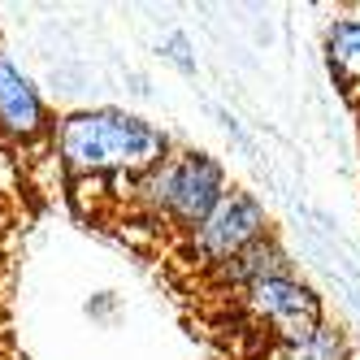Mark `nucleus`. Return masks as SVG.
I'll return each instance as SVG.
<instances>
[{
    "label": "nucleus",
    "instance_id": "obj_5",
    "mask_svg": "<svg viewBox=\"0 0 360 360\" xmlns=\"http://www.w3.org/2000/svg\"><path fill=\"white\" fill-rule=\"evenodd\" d=\"M53 131L57 126H53V117H48V105H44L39 87L0 53V139L35 143L44 135H53Z\"/></svg>",
    "mask_w": 360,
    "mask_h": 360
},
{
    "label": "nucleus",
    "instance_id": "obj_3",
    "mask_svg": "<svg viewBox=\"0 0 360 360\" xmlns=\"http://www.w3.org/2000/svg\"><path fill=\"white\" fill-rule=\"evenodd\" d=\"M265 235H269L265 204L256 200L252 191L230 187L217 209L187 235V252H191V261H200L204 269H217V265L230 261V256H239L243 248L261 243Z\"/></svg>",
    "mask_w": 360,
    "mask_h": 360
},
{
    "label": "nucleus",
    "instance_id": "obj_7",
    "mask_svg": "<svg viewBox=\"0 0 360 360\" xmlns=\"http://www.w3.org/2000/svg\"><path fill=\"white\" fill-rule=\"evenodd\" d=\"M326 48H330V65L339 70L347 83L360 87V18H334Z\"/></svg>",
    "mask_w": 360,
    "mask_h": 360
},
{
    "label": "nucleus",
    "instance_id": "obj_6",
    "mask_svg": "<svg viewBox=\"0 0 360 360\" xmlns=\"http://www.w3.org/2000/svg\"><path fill=\"white\" fill-rule=\"evenodd\" d=\"M282 274H291V252L282 248L274 235H265L261 243H252L243 248L239 256H230L226 265L209 269V278L217 282V287H230V291H252V287H261V282L269 278H282Z\"/></svg>",
    "mask_w": 360,
    "mask_h": 360
},
{
    "label": "nucleus",
    "instance_id": "obj_2",
    "mask_svg": "<svg viewBox=\"0 0 360 360\" xmlns=\"http://www.w3.org/2000/svg\"><path fill=\"white\" fill-rule=\"evenodd\" d=\"M226 191H230V183H226L221 161L200 148H174L157 169L135 178V200L152 217L169 221L183 235H191L217 209Z\"/></svg>",
    "mask_w": 360,
    "mask_h": 360
},
{
    "label": "nucleus",
    "instance_id": "obj_4",
    "mask_svg": "<svg viewBox=\"0 0 360 360\" xmlns=\"http://www.w3.org/2000/svg\"><path fill=\"white\" fill-rule=\"evenodd\" d=\"M256 326H269L274 343H308L326 326V304L304 278L282 274L239 295Z\"/></svg>",
    "mask_w": 360,
    "mask_h": 360
},
{
    "label": "nucleus",
    "instance_id": "obj_1",
    "mask_svg": "<svg viewBox=\"0 0 360 360\" xmlns=\"http://www.w3.org/2000/svg\"><path fill=\"white\" fill-rule=\"evenodd\" d=\"M57 161L74 178H143L169 157V135L126 109H83L57 122Z\"/></svg>",
    "mask_w": 360,
    "mask_h": 360
}]
</instances>
